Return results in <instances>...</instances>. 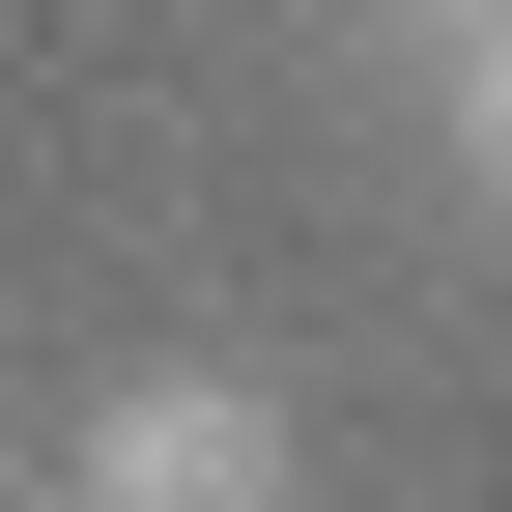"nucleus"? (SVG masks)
<instances>
[{
	"mask_svg": "<svg viewBox=\"0 0 512 512\" xmlns=\"http://www.w3.org/2000/svg\"><path fill=\"white\" fill-rule=\"evenodd\" d=\"M285 484H313V427H285V370H228V342H143V370L57 399V512H285Z\"/></svg>",
	"mask_w": 512,
	"mask_h": 512,
	"instance_id": "obj_1",
	"label": "nucleus"
},
{
	"mask_svg": "<svg viewBox=\"0 0 512 512\" xmlns=\"http://www.w3.org/2000/svg\"><path fill=\"white\" fill-rule=\"evenodd\" d=\"M456 171H484V228H512V29H456Z\"/></svg>",
	"mask_w": 512,
	"mask_h": 512,
	"instance_id": "obj_2",
	"label": "nucleus"
},
{
	"mask_svg": "<svg viewBox=\"0 0 512 512\" xmlns=\"http://www.w3.org/2000/svg\"><path fill=\"white\" fill-rule=\"evenodd\" d=\"M399 29H512V0H399Z\"/></svg>",
	"mask_w": 512,
	"mask_h": 512,
	"instance_id": "obj_3",
	"label": "nucleus"
}]
</instances>
